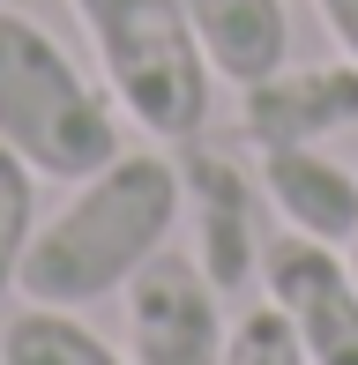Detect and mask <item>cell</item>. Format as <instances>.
Instances as JSON below:
<instances>
[{
	"mask_svg": "<svg viewBox=\"0 0 358 365\" xmlns=\"http://www.w3.org/2000/svg\"><path fill=\"white\" fill-rule=\"evenodd\" d=\"M179 217H187V172L165 149H120L105 172L75 179V194L38 224L15 298L83 313V306L135 284L172 246Z\"/></svg>",
	"mask_w": 358,
	"mask_h": 365,
	"instance_id": "cell-1",
	"label": "cell"
},
{
	"mask_svg": "<svg viewBox=\"0 0 358 365\" xmlns=\"http://www.w3.org/2000/svg\"><path fill=\"white\" fill-rule=\"evenodd\" d=\"M0 142L38 179L68 187L120 157V97L15 8H0Z\"/></svg>",
	"mask_w": 358,
	"mask_h": 365,
	"instance_id": "cell-2",
	"label": "cell"
},
{
	"mask_svg": "<svg viewBox=\"0 0 358 365\" xmlns=\"http://www.w3.org/2000/svg\"><path fill=\"white\" fill-rule=\"evenodd\" d=\"M83 23L97 75L120 97V112L157 142H194L209 127V68L202 38L187 23V0H68Z\"/></svg>",
	"mask_w": 358,
	"mask_h": 365,
	"instance_id": "cell-3",
	"label": "cell"
},
{
	"mask_svg": "<svg viewBox=\"0 0 358 365\" xmlns=\"http://www.w3.org/2000/svg\"><path fill=\"white\" fill-rule=\"evenodd\" d=\"M224 291L194 254H157L127 284V365H224Z\"/></svg>",
	"mask_w": 358,
	"mask_h": 365,
	"instance_id": "cell-4",
	"label": "cell"
},
{
	"mask_svg": "<svg viewBox=\"0 0 358 365\" xmlns=\"http://www.w3.org/2000/svg\"><path fill=\"white\" fill-rule=\"evenodd\" d=\"M262 298L291 321L314 365H358V276L344 246H321L306 231L262 246Z\"/></svg>",
	"mask_w": 358,
	"mask_h": 365,
	"instance_id": "cell-5",
	"label": "cell"
},
{
	"mask_svg": "<svg viewBox=\"0 0 358 365\" xmlns=\"http://www.w3.org/2000/svg\"><path fill=\"white\" fill-rule=\"evenodd\" d=\"M247 142L254 149H299V142H336L358 127V60H314V68H276L247 82Z\"/></svg>",
	"mask_w": 358,
	"mask_h": 365,
	"instance_id": "cell-6",
	"label": "cell"
},
{
	"mask_svg": "<svg viewBox=\"0 0 358 365\" xmlns=\"http://www.w3.org/2000/svg\"><path fill=\"white\" fill-rule=\"evenodd\" d=\"M187 217H194V261L224 298L247 291V276H262V231H254V179L232 157L194 149L187 164Z\"/></svg>",
	"mask_w": 358,
	"mask_h": 365,
	"instance_id": "cell-7",
	"label": "cell"
},
{
	"mask_svg": "<svg viewBox=\"0 0 358 365\" xmlns=\"http://www.w3.org/2000/svg\"><path fill=\"white\" fill-rule=\"evenodd\" d=\"M262 194L276 202L284 231H306L321 246H351V231H358V172L344 157H329L321 142L262 149Z\"/></svg>",
	"mask_w": 358,
	"mask_h": 365,
	"instance_id": "cell-8",
	"label": "cell"
},
{
	"mask_svg": "<svg viewBox=\"0 0 358 365\" xmlns=\"http://www.w3.org/2000/svg\"><path fill=\"white\" fill-rule=\"evenodd\" d=\"M187 23L202 38L209 68L224 82H262L291 60V8L284 0H187Z\"/></svg>",
	"mask_w": 358,
	"mask_h": 365,
	"instance_id": "cell-9",
	"label": "cell"
},
{
	"mask_svg": "<svg viewBox=\"0 0 358 365\" xmlns=\"http://www.w3.org/2000/svg\"><path fill=\"white\" fill-rule=\"evenodd\" d=\"M0 365H127V351H112L105 336L68 306H15L0 321Z\"/></svg>",
	"mask_w": 358,
	"mask_h": 365,
	"instance_id": "cell-10",
	"label": "cell"
},
{
	"mask_svg": "<svg viewBox=\"0 0 358 365\" xmlns=\"http://www.w3.org/2000/svg\"><path fill=\"white\" fill-rule=\"evenodd\" d=\"M38 172L0 142V298L23 291V261H30V239H38Z\"/></svg>",
	"mask_w": 358,
	"mask_h": 365,
	"instance_id": "cell-11",
	"label": "cell"
},
{
	"mask_svg": "<svg viewBox=\"0 0 358 365\" xmlns=\"http://www.w3.org/2000/svg\"><path fill=\"white\" fill-rule=\"evenodd\" d=\"M224 365H314V358H306V343L291 336V321L262 298V306H247L232 321V336H224Z\"/></svg>",
	"mask_w": 358,
	"mask_h": 365,
	"instance_id": "cell-12",
	"label": "cell"
},
{
	"mask_svg": "<svg viewBox=\"0 0 358 365\" xmlns=\"http://www.w3.org/2000/svg\"><path fill=\"white\" fill-rule=\"evenodd\" d=\"M321 23H329V38L358 60V0H321Z\"/></svg>",
	"mask_w": 358,
	"mask_h": 365,
	"instance_id": "cell-13",
	"label": "cell"
},
{
	"mask_svg": "<svg viewBox=\"0 0 358 365\" xmlns=\"http://www.w3.org/2000/svg\"><path fill=\"white\" fill-rule=\"evenodd\" d=\"M344 261H351V276H358V231H351V246H344Z\"/></svg>",
	"mask_w": 358,
	"mask_h": 365,
	"instance_id": "cell-14",
	"label": "cell"
}]
</instances>
